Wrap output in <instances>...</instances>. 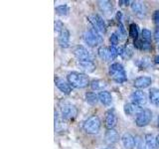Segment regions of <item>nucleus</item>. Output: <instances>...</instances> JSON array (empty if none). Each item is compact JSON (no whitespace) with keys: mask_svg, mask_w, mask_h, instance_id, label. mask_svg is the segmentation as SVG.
Here are the masks:
<instances>
[{"mask_svg":"<svg viewBox=\"0 0 159 149\" xmlns=\"http://www.w3.org/2000/svg\"><path fill=\"white\" fill-rule=\"evenodd\" d=\"M67 81L72 87L76 88H84L89 84L87 74L79 72H72L67 76Z\"/></svg>","mask_w":159,"mask_h":149,"instance_id":"nucleus-1","label":"nucleus"},{"mask_svg":"<svg viewBox=\"0 0 159 149\" xmlns=\"http://www.w3.org/2000/svg\"><path fill=\"white\" fill-rule=\"evenodd\" d=\"M108 74L114 82L118 84H122L126 81V73L124 71L121 64L119 63H113L108 68Z\"/></svg>","mask_w":159,"mask_h":149,"instance_id":"nucleus-2","label":"nucleus"},{"mask_svg":"<svg viewBox=\"0 0 159 149\" xmlns=\"http://www.w3.org/2000/svg\"><path fill=\"white\" fill-rule=\"evenodd\" d=\"M101 119L98 115L89 116L84 123V129L88 134H97L101 129Z\"/></svg>","mask_w":159,"mask_h":149,"instance_id":"nucleus-3","label":"nucleus"},{"mask_svg":"<svg viewBox=\"0 0 159 149\" xmlns=\"http://www.w3.org/2000/svg\"><path fill=\"white\" fill-rule=\"evenodd\" d=\"M84 41L86 42L89 46L96 47L98 44H101L102 41V36L99 35V32H98L96 29H89L84 34Z\"/></svg>","mask_w":159,"mask_h":149,"instance_id":"nucleus-4","label":"nucleus"},{"mask_svg":"<svg viewBox=\"0 0 159 149\" xmlns=\"http://www.w3.org/2000/svg\"><path fill=\"white\" fill-rule=\"evenodd\" d=\"M151 119H152V112L150 109L147 108L140 109V111L135 116V123L138 127H143L149 124Z\"/></svg>","mask_w":159,"mask_h":149,"instance_id":"nucleus-5","label":"nucleus"},{"mask_svg":"<svg viewBox=\"0 0 159 149\" xmlns=\"http://www.w3.org/2000/svg\"><path fill=\"white\" fill-rule=\"evenodd\" d=\"M89 22L93 24V28L96 29L99 33H106L107 32V24L104 22L102 16H99L98 14H94L89 16Z\"/></svg>","mask_w":159,"mask_h":149,"instance_id":"nucleus-6","label":"nucleus"},{"mask_svg":"<svg viewBox=\"0 0 159 149\" xmlns=\"http://www.w3.org/2000/svg\"><path fill=\"white\" fill-rule=\"evenodd\" d=\"M61 112H62V117L64 119H66V120H73V119L77 117L79 111H78V108L75 106L67 103L62 106Z\"/></svg>","mask_w":159,"mask_h":149,"instance_id":"nucleus-7","label":"nucleus"},{"mask_svg":"<svg viewBox=\"0 0 159 149\" xmlns=\"http://www.w3.org/2000/svg\"><path fill=\"white\" fill-rule=\"evenodd\" d=\"M73 53L79 61H93L92 55L84 46H78L73 48Z\"/></svg>","mask_w":159,"mask_h":149,"instance_id":"nucleus-8","label":"nucleus"},{"mask_svg":"<svg viewBox=\"0 0 159 149\" xmlns=\"http://www.w3.org/2000/svg\"><path fill=\"white\" fill-rule=\"evenodd\" d=\"M131 102L138 107H142L147 103V96L145 93L141 91H135L130 96Z\"/></svg>","mask_w":159,"mask_h":149,"instance_id":"nucleus-9","label":"nucleus"},{"mask_svg":"<svg viewBox=\"0 0 159 149\" xmlns=\"http://www.w3.org/2000/svg\"><path fill=\"white\" fill-rule=\"evenodd\" d=\"M119 139H121L119 136L118 132L114 128L112 129H107L106 133H104V141L108 145H113L119 141Z\"/></svg>","mask_w":159,"mask_h":149,"instance_id":"nucleus-10","label":"nucleus"},{"mask_svg":"<svg viewBox=\"0 0 159 149\" xmlns=\"http://www.w3.org/2000/svg\"><path fill=\"white\" fill-rule=\"evenodd\" d=\"M55 84L56 87L61 91L64 94H70L72 92V86L68 83V81L62 78H55Z\"/></svg>","mask_w":159,"mask_h":149,"instance_id":"nucleus-11","label":"nucleus"},{"mask_svg":"<svg viewBox=\"0 0 159 149\" xmlns=\"http://www.w3.org/2000/svg\"><path fill=\"white\" fill-rule=\"evenodd\" d=\"M104 123H106V127L107 129H112L116 127V123H117V117H116V114L114 112L113 109H109L108 111H107Z\"/></svg>","mask_w":159,"mask_h":149,"instance_id":"nucleus-12","label":"nucleus"},{"mask_svg":"<svg viewBox=\"0 0 159 149\" xmlns=\"http://www.w3.org/2000/svg\"><path fill=\"white\" fill-rule=\"evenodd\" d=\"M121 141H122L123 146L126 149H133L135 147V144H136L135 137L129 132H125L121 136Z\"/></svg>","mask_w":159,"mask_h":149,"instance_id":"nucleus-13","label":"nucleus"},{"mask_svg":"<svg viewBox=\"0 0 159 149\" xmlns=\"http://www.w3.org/2000/svg\"><path fill=\"white\" fill-rule=\"evenodd\" d=\"M152 79L149 77H139L137 79H134L133 82V86L136 88L142 89V88H146L151 84Z\"/></svg>","mask_w":159,"mask_h":149,"instance_id":"nucleus-14","label":"nucleus"},{"mask_svg":"<svg viewBox=\"0 0 159 149\" xmlns=\"http://www.w3.org/2000/svg\"><path fill=\"white\" fill-rule=\"evenodd\" d=\"M58 43L62 48H68L70 44V32L67 28H64V30L59 33Z\"/></svg>","mask_w":159,"mask_h":149,"instance_id":"nucleus-15","label":"nucleus"},{"mask_svg":"<svg viewBox=\"0 0 159 149\" xmlns=\"http://www.w3.org/2000/svg\"><path fill=\"white\" fill-rule=\"evenodd\" d=\"M78 66L84 73H93L97 69L96 64L93 61H79Z\"/></svg>","mask_w":159,"mask_h":149,"instance_id":"nucleus-16","label":"nucleus"},{"mask_svg":"<svg viewBox=\"0 0 159 149\" xmlns=\"http://www.w3.org/2000/svg\"><path fill=\"white\" fill-rule=\"evenodd\" d=\"M98 8L101 11L106 15H111L113 12V5L111 1H107V0H102V1H98Z\"/></svg>","mask_w":159,"mask_h":149,"instance_id":"nucleus-17","label":"nucleus"},{"mask_svg":"<svg viewBox=\"0 0 159 149\" xmlns=\"http://www.w3.org/2000/svg\"><path fill=\"white\" fill-rule=\"evenodd\" d=\"M131 9L132 11L135 13L138 17H143L144 15L146 13V10H145V6L144 4H142L141 2L139 1H133L131 2Z\"/></svg>","mask_w":159,"mask_h":149,"instance_id":"nucleus-18","label":"nucleus"},{"mask_svg":"<svg viewBox=\"0 0 159 149\" xmlns=\"http://www.w3.org/2000/svg\"><path fill=\"white\" fill-rule=\"evenodd\" d=\"M98 99H99V102H101L103 106H111V102H112L111 94V93H108L107 91H102V92H101L98 93Z\"/></svg>","mask_w":159,"mask_h":149,"instance_id":"nucleus-19","label":"nucleus"},{"mask_svg":"<svg viewBox=\"0 0 159 149\" xmlns=\"http://www.w3.org/2000/svg\"><path fill=\"white\" fill-rule=\"evenodd\" d=\"M144 140L146 143V147L147 149H159L157 146V142H156V138L154 137L152 134H145V137H144Z\"/></svg>","mask_w":159,"mask_h":149,"instance_id":"nucleus-20","label":"nucleus"},{"mask_svg":"<svg viewBox=\"0 0 159 149\" xmlns=\"http://www.w3.org/2000/svg\"><path fill=\"white\" fill-rule=\"evenodd\" d=\"M140 107L136 106L135 104H133L132 102L130 103H125L123 106V111H124V113L126 114V115H132V114H137L139 111H140Z\"/></svg>","mask_w":159,"mask_h":149,"instance_id":"nucleus-21","label":"nucleus"},{"mask_svg":"<svg viewBox=\"0 0 159 149\" xmlns=\"http://www.w3.org/2000/svg\"><path fill=\"white\" fill-rule=\"evenodd\" d=\"M89 86H91L92 89H93V91L102 92L103 88L107 87V84L103 79H93V81H92L91 84H89Z\"/></svg>","mask_w":159,"mask_h":149,"instance_id":"nucleus-22","label":"nucleus"},{"mask_svg":"<svg viewBox=\"0 0 159 149\" xmlns=\"http://www.w3.org/2000/svg\"><path fill=\"white\" fill-rule=\"evenodd\" d=\"M84 99H86V102L89 103V104H96L98 102H99L98 99V94H97L96 93L93 92H89V93H86L84 94Z\"/></svg>","mask_w":159,"mask_h":149,"instance_id":"nucleus-23","label":"nucleus"},{"mask_svg":"<svg viewBox=\"0 0 159 149\" xmlns=\"http://www.w3.org/2000/svg\"><path fill=\"white\" fill-rule=\"evenodd\" d=\"M149 98L152 104L159 106V89L152 88L149 91Z\"/></svg>","mask_w":159,"mask_h":149,"instance_id":"nucleus-24","label":"nucleus"},{"mask_svg":"<svg viewBox=\"0 0 159 149\" xmlns=\"http://www.w3.org/2000/svg\"><path fill=\"white\" fill-rule=\"evenodd\" d=\"M98 57L101 58L103 61H108V47L102 46L99 47L98 50Z\"/></svg>","mask_w":159,"mask_h":149,"instance_id":"nucleus-25","label":"nucleus"},{"mask_svg":"<svg viewBox=\"0 0 159 149\" xmlns=\"http://www.w3.org/2000/svg\"><path fill=\"white\" fill-rule=\"evenodd\" d=\"M129 36L130 38L134 39V40H137L138 39V28H137V25L135 23H132L129 25Z\"/></svg>","mask_w":159,"mask_h":149,"instance_id":"nucleus-26","label":"nucleus"},{"mask_svg":"<svg viewBox=\"0 0 159 149\" xmlns=\"http://www.w3.org/2000/svg\"><path fill=\"white\" fill-rule=\"evenodd\" d=\"M56 13L58 15H60V16H66V15L69 14V11H70V9L69 7L67 6L66 4H63V5H59V6L56 7Z\"/></svg>","mask_w":159,"mask_h":149,"instance_id":"nucleus-27","label":"nucleus"},{"mask_svg":"<svg viewBox=\"0 0 159 149\" xmlns=\"http://www.w3.org/2000/svg\"><path fill=\"white\" fill-rule=\"evenodd\" d=\"M118 49L116 47L109 46L108 47V61H112L118 56Z\"/></svg>","mask_w":159,"mask_h":149,"instance_id":"nucleus-28","label":"nucleus"},{"mask_svg":"<svg viewBox=\"0 0 159 149\" xmlns=\"http://www.w3.org/2000/svg\"><path fill=\"white\" fill-rule=\"evenodd\" d=\"M135 141H136V144H135L136 149H146L147 148L145 141H144L140 136H136Z\"/></svg>","mask_w":159,"mask_h":149,"instance_id":"nucleus-29","label":"nucleus"},{"mask_svg":"<svg viewBox=\"0 0 159 149\" xmlns=\"http://www.w3.org/2000/svg\"><path fill=\"white\" fill-rule=\"evenodd\" d=\"M141 35H142V40H143V41L150 43V41H151V37H152V36H151V32L149 31L148 29H143Z\"/></svg>","mask_w":159,"mask_h":149,"instance_id":"nucleus-30","label":"nucleus"},{"mask_svg":"<svg viewBox=\"0 0 159 149\" xmlns=\"http://www.w3.org/2000/svg\"><path fill=\"white\" fill-rule=\"evenodd\" d=\"M109 42H111V46H113V47H116L117 44H118V36L116 35V33H113L111 34V36L109 37Z\"/></svg>","mask_w":159,"mask_h":149,"instance_id":"nucleus-31","label":"nucleus"},{"mask_svg":"<svg viewBox=\"0 0 159 149\" xmlns=\"http://www.w3.org/2000/svg\"><path fill=\"white\" fill-rule=\"evenodd\" d=\"M64 28H65V26H64V24H63L62 21H59V20H58V21L55 22V31H56V32L61 33L64 30Z\"/></svg>","mask_w":159,"mask_h":149,"instance_id":"nucleus-32","label":"nucleus"},{"mask_svg":"<svg viewBox=\"0 0 159 149\" xmlns=\"http://www.w3.org/2000/svg\"><path fill=\"white\" fill-rule=\"evenodd\" d=\"M152 20H153V23L159 27V10H155V11L153 12Z\"/></svg>","mask_w":159,"mask_h":149,"instance_id":"nucleus-33","label":"nucleus"},{"mask_svg":"<svg viewBox=\"0 0 159 149\" xmlns=\"http://www.w3.org/2000/svg\"><path fill=\"white\" fill-rule=\"evenodd\" d=\"M129 3H130V1H128V0H120V1H118L119 6H127Z\"/></svg>","mask_w":159,"mask_h":149,"instance_id":"nucleus-34","label":"nucleus"},{"mask_svg":"<svg viewBox=\"0 0 159 149\" xmlns=\"http://www.w3.org/2000/svg\"><path fill=\"white\" fill-rule=\"evenodd\" d=\"M154 38L155 40H159V27H157L154 31Z\"/></svg>","mask_w":159,"mask_h":149,"instance_id":"nucleus-35","label":"nucleus"},{"mask_svg":"<svg viewBox=\"0 0 159 149\" xmlns=\"http://www.w3.org/2000/svg\"><path fill=\"white\" fill-rule=\"evenodd\" d=\"M154 63L157 64V65H159V55H158V56H156L155 58H154Z\"/></svg>","mask_w":159,"mask_h":149,"instance_id":"nucleus-36","label":"nucleus"},{"mask_svg":"<svg viewBox=\"0 0 159 149\" xmlns=\"http://www.w3.org/2000/svg\"><path fill=\"white\" fill-rule=\"evenodd\" d=\"M156 142H157V146L159 148V133L157 134V136H156Z\"/></svg>","mask_w":159,"mask_h":149,"instance_id":"nucleus-37","label":"nucleus"},{"mask_svg":"<svg viewBox=\"0 0 159 149\" xmlns=\"http://www.w3.org/2000/svg\"><path fill=\"white\" fill-rule=\"evenodd\" d=\"M157 123H158V127H159V116H158V119H157Z\"/></svg>","mask_w":159,"mask_h":149,"instance_id":"nucleus-38","label":"nucleus"},{"mask_svg":"<svg viewBox=\"0 0 159 149\" xmlns=\"http://www.w3.org/2000/svg\"><path fill=\"white\" fill-rule=\"evenodd\" d=\"M102 149H112V148H102Z\"/></svg>","mask_w":159,"mask_h":149,"instance_id":"nucleus-39","label":"nucleus"}]
</instances>
